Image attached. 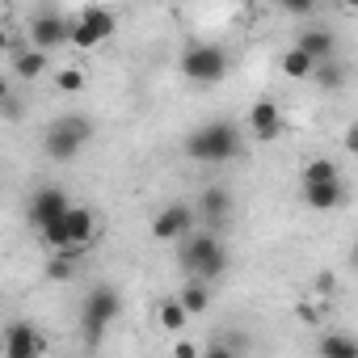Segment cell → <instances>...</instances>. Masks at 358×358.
I'll use <instances>...</instances> for the list:
<instances>
[{
    "instance_id": "obj_1",
    "label": "cell",
    "mask_w": 358,
    "mask_h": 358,
    "mask_svg": "<svg viewBox=\"0 0 358 358\" xmlns=\"http://www.w3.org/2000/svg\"><path fill=\"white\" fill-rule=\"evenodd\" d=\"M186 152H190V160H199V164H228V160L241 156V131H236V122H228V118L203 122V127L186 139Z\"/></svg>"
},
{
    "instance_id": "obj_2",
    "label": "cell",
    "mask_w": 358,
    "mask_h": 358,
    "mask_svg": "<svg viewBox=\"0 0 358 358\" xmlns=\"http://www.w3.org/2000/svg\"><path fill=\"white\" fill-rule=\"evenodd\" d=\"M89 139H93V122H89L85 114H68V118H55V122L47 127L43 148H47V156H51V160L68 164V160H76V156H80V148H85Z\"/></svg>"
},
{
    "instance_id": "obj_3",
    "label": "cell",
    "mask_w": 358,
    "mask_h": 358,
    "mask_svg": "<svg viewBox=\"0 0 358 358\" xmlns=\"http://www.w3.org/2000/svg\"><path fill=\"white\" fill-rule=\"evenodd\" d=\"M114 30H118V17H114L110 9H101V5H89L76 22H68V47L93 51V47H101Z\"/></svg>"
},
{
    "instance_id": "obj_4",
    "label": "cell",
    "mask_w": 358,
    "mask_h": 358,
    "mask_svg": "<svg viewBox=\"0 0 358 358\" xmlns=\"http://www.w3.org/2000/svg\"><path fill=\"white\" fill-rule=\"evenodd\" d=\"M182 72H186L194 85H220V80L228 76V55H224V47H215V43H194V47H186V55H182Z\"/></svg>"
},
{
    "instance_id": "obj_5",
    "label": "cell",
    "mask_w": 358,
    "mask_h": 358,
    "mask_svg": "<svg viewBox=\"0 0 358 358\" xmlns=\"http://www.w3.org/2000/svg\"><path fill=\"white\" fill-rule=\"evenodd\" d=\"M118 312H122L118 291H114V287H93V291H89V299H85V312H80L85 341H89V345H97V341H101V333H106V324H114V316H118Z\"/></svg>"
},
{
    "instance_id": "obj_6",
    "label": "cell",
    "mask_w": 358,
    "mask_h": 358,
    "mask_svg": "<svg viewBox=\"0 0 358 358\" xmlns=\"http://www.w3.org/2000/svg\"><path fill=\"white\" fill-rule=\"evenodd\" d=\"M0 350H5V358H38V354H47V337L34 324L17 320V324H5V333H0Z\"/></svg>"
},
{
    "instance_id": "obj_7",
    "label": "cell",
    "mask_w": 358,
    "mask_h": 358,
    "mask_svg": "<svg viewBox=\"0 0 358 358\" xmlns=\"http://www.w3.org/2000/svg\"><path fill=\"white\" fill-rule=\"evenodd\" d=\"M68 207H72V203H68V190H64V186H38V190L30 194V211H26V220H30V228L38 232L43 224L59 220Z\"/></svg>"
},
{
    "instance_id": "obj_8",
    "label": "cell",
    "mask_w": 358,
    "mask_h": 358,
    "mask_svg": "<svg viewBox=\"0 0 358 358\" xmlns=\"http://www.w3.org/2000/svg\"><path fill=\"white\" fill-rule=\"evenodd\" d=\"M190 228H194V207L190 203H169L152 220V241H182Z\"/></svg>"
},
{
    "instance_id": "obj_9",
    "label": "cell",
    "mask_w": 358,
    "mask_h": 358,
    "mask_svg": "<svg viewBox=\"0 0 358 358\" xmlns=\"http://www.w3.org/2000/svg\"><path fill=\"white\" fill-rule=\"evenodd\" d=\"M215 249H220V236H215L211 228H190V232L182 236V253H177V262H182L186 274H199V266H203Z\"/></svg>"
},
{
    "instance_id": "obj_10",
    "label": "cell",
    "mask_w": 358,
    "mask_h": 358,
    "mask_svg": "<svg viewBox=\"0 0 358 358\" xmlns=\"http://www.w3.org/2000/svg\"><path fill=\"white\" fill-rule=\"evenodd\" d=\"M30 43L38 47V51H59V47H68V22L59 17V13H38L34 22H30Z\"/></svg>"
},
{
    "instance_id": "obj_11",
    "label": "cell",
    "mask_w": 358,
    "mask_h": 358,
    "mask_svg": "<svg viewBox=\"0 0 358 358\" xmlns=\"http://www.w3.org/2000/svg\"><path fill=\"white\" fill-rule=\"evenodd\" d=\"M249 127H253L257 143H274V139L282 135V110H278V101L257 97V101L249 106Z\"/></svg>"
},
{
    "instance_id": "obj_12",
    "label": "cell",
    "mask_w": 358,
    "mask_h": 358,
    "mask_svg": "<svg viewBox=\"0 0 358 358\" xmlns=\"http://www.w3.org/2000/svg\"><path fill=\"white\" fill-rule=\"evenodd\" d=\"M303 203L312 211H337L345 207V182L333 177V182H303Z\"/></svg>"
},
{
    "instance_id": "obj_13",
    "label": "cell",
    "mask_w": 358,
    "mask_h": 358,
    "mask_svg": "<svg viewBox=\"0 0 358 358\" xmlns=\"http://www.w3.org/2000/svg\"><path fill=\"white\" fill-rule=\"evenodd\" d=\"M312 64H320V59H333L337 55V34L333 30H324V26H312V30H303L299 34V43H295Z\"/></svg>"
},
{
    "instance_id": "obj_14",
    "label": "cell",
    "mask_w": 358,
    "mask_h": 358,
    "mask_svg": "<svg viewBox=\"0 0 358 358\" xmlns=\"http://www.w3.org/2000/svg\"><path fill=\"white\" fill-rule=\"evenodd\" d=\"M199 211L207 215V224H211V228H224V224H228V215H232V190H228V186H207V190H203Z\"/></svg>"
},
{
    "instance_id": "obj_15",
    "label": "cell",
    "mask_w": 358,
    "mask_h": 358,
    "mask_svg": "<svg viewBox=\"0 0 358 358\" xmlns=\"http://www.w3.org/2000/svg\"><path fill=\"white\" fill-rule=\"evenodd\" d=\"M64 224H68V241L80 245V249H89V241H93V232H97V215H93L89 207H68V211H64Z\"/></svg>"
},
{
    "instance_id": "obj_16",
    "label": "cell",
    "mask_w": 358,
    "mask_h": 358,
    "mask_svg": "<svg viewBox=\"0 0 358 358\" xmlns=\"http://www.w3.org/2000/svg\"><path fill=\"white\" fill-rule=\"evenodd\" d=\"M177 303H182V308H186L190 316H203V312L211 308V291H207V282L190 274V282L182 287V295H177Z\"/></svg>"
},
{
    "instance_id": "obj_17",
    "label": "cell",
    "mask_w": 358,
    "mask_h": 358,
    "mask_svg": "<svg viewBox=\"0 0 358 358\" xmlns=\"http://www.w3.org/2000/svg\"><path fill=\"white\" fill-rule=\"evenodd\" d=\"M312 80H316L324 93H337V89L345 85V68H341V59L333 55V59H320V64H312Z\"/></svg>"
},
{
    "instance_id": "obj_18",
    "label": "cell",
    "mask_w": 358,
    "mask_h": 358,
    "mask_svg": "<svg viewBox=\"0 0 358 358\" xmlns=\"http://www.w3.org/2000/svg\"><path fill=\"white\" fill-rule=\"evenodd\" d=\"M13 72H17L22 80H38V76L47 72V51H38V47L17 51V55H13Z\"/></svg>"
},
{
    "instance_id": "obj_19",
    "label": "cell",
    "mask_w": 358,
    "mask_h": 358,
    "mask_svg": "<svg viewBox=\"0 0 358 358\" xmlns=\"http://www.w3.org/2000/svg\"><path fill=\"white\" fill-rule=\"evenodd\" d=\"M190 324V312L177 303V299H160V329H169V333H182Z\"/></svg>"
},
{
    "instance_id": "obj_20",
    "label": "cell",
    "mask_w": 358,
    "mask_h": 358,
    "mask_svg": "<svg viewBox=\"0 0 358 358\" xmlns=\"http://www.w3.org/2000/svg\"><path fill=\"white\" fill-rule=\"evenodd\" d=\"M320 354L324 358H354L358 354V341L354 337H341V333H324L320 337Z\"/></svg>"
},
{
    "instance_id": "obj_21",
    "label": "cell",
    "mask_w": 358,
    "mask_h": 358,
    "mask_svg": "<svg viewBox=\"0 0 358 358\" xmlns=\"http://www.w3.org/2000/svg\"><path fill=\"white\" fill-rule=\"evenodd\" d=\"M333 177H341V169L329 156H316V160L303 164V182H333Z\"/></svg>"
},
{
    "instance_id": "obj_22",
    "label": "cell",
    "mask_w": 358,
    "mask_h": 358,
    "mask_svg": "<svg viewBox=\"0 0 358 358\" xmlns=\"http://www.w3.org/2000/svg\"><path fill=\"white\" fill-rule=\"evenodd\" d=\"M282 76H291V80H308V76H312V59H308L299 47H291V51L282 55Z\"/></svg>"
},
{
    "instance_id": "obj_23",
    "label": "cell",
    "mask_w": 358,
    "mask_h": 358,
    "mask_svg": "<svg viewBox=\"0 0 358 358\" xmlns=\"http://www.w3.org/2000/svg\"><path fill=\"white\" fill-rule=\"evenodd\" d=\"M38 236H43V245L51 249V253H59V249H68L72 241H68V224H64V215L59 220H51V224H43L38 228Z\"/></svg>"
},
{
    "instance_id": "obj_24",
    "label": "cell",
    "mask_w": 358,
    "mask_h": 358,
    "mask_svg": "<svg viewBox=\"0 0 358 358\" xmlns=\"http://www.w3.org/2000/svg\"><path fill=\"white\" fill-rule=\"evenodd\" d=\"M224 270H228V253H224V245H220V249H215V253H211V257L199 266V274H194V278H203V282H215V278H224Z\"/></svg>"
},
{
    "instance_id": "obj_25",
    "label": "cell",
    "mask_w": 358,
    "mask_h": 358,
    "mask_svg": "<svg viewBox=\"0 0 358 358\" xmlns=\"http://www.w3.org/2000/svg\"><path fill=\"white\" fill-rule=\"evenodd\" d=\"M55 89H59V93H80V89H85V72H80V68L55 72Z\"/></svg>"
},
{
    "instance_id": "obj_26",
    "label": "cell",
    "mask_w": 358,
    "mask_h": 358,
    "mask_svg": "<svg viewBox=\"0 0 358 358\" xmlns=\"http://www.w3.org/2000/svg\"><path fill=\"white\" fill-rule=\"evenodd\" d=\"M278 9L291 17H312L316 13V0H278Z\"/></svg>"
},
{
    "instance_id": "obj_27",
    "label": "cell",
    "mask_w": 358,
    "mask_h": 358,
    "mask_svg": "<svg viewBox=\"0 0 358 358\" xmlns=\"http://www.w3.org/2000/svg\"><path fill=\"white\" fill-rule=\"evenodd\" d=\"M173 354H177V358H199V345H194V341H177Z\"/></svg>"
},
{
    "instance_id": "obj_28",
    "label": "cell",
    "mask_w": 358,
    "mask_h": 358,
    "mask_svg": "<svg viewBox=\"0 0 358 358\" xmlns=\"http://www.w3.org/2000/svg\"><path fill=\"white\" fill-rule=\"evenodd\" d=\"M299 320H308V324H316V320H320V312H316V308H308V303H299Z\"/></svg>"
},
{
    "instance_id": "obj_29",
    "label": "cell",
    "mask_w": 358,
    "mask_h": 358,
    "mask_svg": "<svg viewBox=\"0 0 358 358\" xmlns=\"http://www.w3.org/2000/svg\"><path fill=\"white\" fill-rule=\"evenodd\" d=\"M354 148H358V127L345 131V152H354Z\"/></svg>"
},
{
    "instance_id": "obj_30",
    "label": "cell",
    "mask_w": 358,
    "mask_h": 358,
    "mask_svg": "<svg viewBox=\"0 0 358 358\" xmlns=\"http://www.w3.org/2000/svg\"><path fill=\"white\" fill-rule=\"evenodd\" d=\"M316 287H320V295H324V291H333V274H320V278H316Z\"/></svg>"
},
{
    "instance_id": "obj_31",
    "label": "cell",
    "mask_w": 358,
    "mask_h": 358,
    "mask_svg": "<svg viewBox=\"0 0 358 358\" xmlns=\"http://www.w3.org/2000/svg\"><path fill=\"white\" fill-rule=\"evenodd\" d=\"M9 93H13V89H9V80H5V76H0V101H5Z\"/></svg>"
},
{
    "instance_id": "obj_32",
    "label": "cell",
    "mask_w": 358,
    "mask_h": 358,
    "mask_svg": "<svg viewBox=\"0 0 358 358\" xmlns=\"http://www.w3.org/2000/svg\"><path fill=\"white\" fill-rule=\"evenodd\" d=\"M0 51H9V34H5V26H0Z\"/></svg>"
},
{
    "instance_id": "obj_33",
    "label": "cell",
    "mask_w": 358,
    "mask_h": 358,
    "mask_svg": "<svg viewBox=\"0 0 358 358\" xmlns=\"http://www.w3.org/2000/svg\"><path fill=\"white\" fill-rule=\"evenodd\" d=\"M337 5H341V9H354V5H358V0H337Z\"/></svg>"
},
{
    "instance_id": "obj_34",
    "label": "cell",
    "mask_w": 358,
    "mask_h": 358,
    "mask_svg": "<svg viewBox=\"0 0 358 358\" xmlns=\"http://www.w3.org/2000/svg\"><path fill=\"white\" fill-rule=\"evenodd\" d=\"M241 5H245V9H253V5H262V0H241Z\"/></svg>"
},
{
    "instance_id": "obj_35",
    "label": "cell",
    "mask_w": 358,
    "mask_h": 358,
    "mask_svg": "<svg viewBox=\"0 0 358 358\" xmlns=\"http://www.w3.org/2000/svg\"><path fill=\"white\" fill-rule=\"evenodd\" d=\"M0 26H5V9H0Z\"/></svg>"
}]
</instances>
